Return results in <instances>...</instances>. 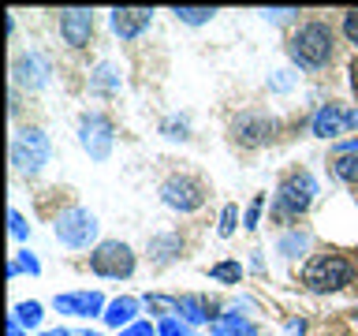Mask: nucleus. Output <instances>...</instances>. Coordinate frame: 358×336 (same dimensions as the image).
Instances as JSON below:
<instances>
[{"mask_svg": "<svg viewBox=\"0 0 358 336\" xmlns=\"http://www.w3.org/2000/svg\"><path fill=\"white\" fill-rule=\"evenodd\" d=\"M220 332H224V336H254L250 321L239 318V314H228V318H220Z\"/></svg>", "mask_w": 358, "mask_h": 336, "instance_id": "obj_22", "label": "nucleus"}, {"mask_svg": "<svg viewBox=\"0 0 358 336\" xmlns=\"http://www.w3.org/2000/svg\"><path fill=\"white\" fill-rule=\"evenodd\" d=\"M310 127H313L317 139H336V134H343V127H347V112L340 105H321L317 112H313Z\"/></svg>", "mask_w": 358, "mask_h": 336, "instance_id": "obj_14", "label": "nucleus"}, {"mask_svg": "<svg viewBox=\"0 0 358 336\" xmlns=\"http://www.w3.org/2000/svg\"><path fill=\"white\" fill-rule=\"evenodd\" d=\"M8 336H27V332H22V325H19L15 318H11V321H8Z\"/></svg>", "mask_w": 358, "mask_h": 336, "instance_id": "obj_36", "label": "nucleus"}, {"mask_svg": "<svg viewBox=\"0 0 358 336\" xmlns=\"http://www.w3.org/2000/svg\"><path fill=\"white\" fill-rule=\"evenodd\" d=\"M52 307L71 318H97V314H105V295L101 291H67V295L52 299Z\"/></svg>", "mask_w": 358, "mask_h": 336, "instance_id": "obj_10", "label": "nucleus"}, {"mask_svg": "<svg viewBox=\"0 0 358 336\" xmlns=\"http://www.w3.org/2000/svg\"><path fill=\"white\" fill-rule=\"evenodd\" d=\"M347 127H358V108L347 112Z\"/></svg>", "mask_w": 358, "mask_h": 336, "instance_id": "obj_39", "label": "nucleus"}, {"mask_svg": "<svg viewBox=\"0 0 358 336\" xmlns=\"http://www.w3.org/2000/svg\"><path fill=\"white\" fill-rule=\"evenodd\" d=\"M11 314H15V321L22 325V329H38V325H41V302H15V310H11Z\"/></svg>", "mask_w": 358, "mask_h": 336, "instance_id": "obj_18", "label": "nucleus"}, {"mask_svg": "<svg viewBox=\"0 0 358 336\" xmlns=\"http://www.w3.org/2000/svg\"><path fill=\"white\" fill-rule=\"evenodd\" d=\"M120 336H157V329H153L150 321H134L131 329H123Z\"/></svg>", "mask_w": 358, "mask_h": 336, "instance_id": "obj_33", "label": "nucleus"}, {"mask_svg": "<svg viewBox=\"0 0 358 336\" xmlns=\"http://www.w3.org/2000/svg\"><path fill=\"white\" fill-rule=\"evenodd\" d=\"M306 243H310V235L306 232H287L284 239H280V254H299V251H306Z\"/></svg>", "mask_w": 358, "mask_h": 336, "instance_id": "obj_24", "label": "nucleus"}, {"mask_svg": "<svg viewBox=\"0 0 358 336\" xmlns=\"http://www.w3.org/2000/svg\"><path fill=\"white\" fill-rule=\"evenodd\" d=\"M313 198H317V179H313V172H291L273 198V213L280 220H295L313 206Z\"/></svg>", "mask_w": 358, "mask_h": 336, "instance_id": "obj_2", "label": "nucleus"}, {"mask_svg": "<svg viewBox=\"0 0 358 336\" xmlns=\"http://www.w3.org/2000/svg\"><path fill=\"white\" fill-rule=\"evenodd\" d=\"M15 262H19L22 269H27V273H30V276H38V273H41V265H38V258H34L30 251H19V258H15Z\"/></svg>", "mask_w": 358, "mask_h": 336, "instance_id": "obj_32", "label": "nucleus"}, {"mask_svg": "<svg viewBox=\"0 0 358 336\" xmlns=\"http://www.w3.org/2000/svg\"><path fill=\"white\" fill-rule=\"evenodd\" d=\"M157 336H190V332H187V321L164 318V321H161V329H157Z\"/></svg>", "mask_w": 358, "mask_h": 336, "instance_id": "obj_30", "label": "nucleus"}, {"mask_svg": "<svg viewBox=\"0 0 358 336\" xmlns=\"http://www.w3.org/2000/svg\"><path fill=\"white\" fill-rule=\"evenodd\" d=\"M287 52L302 71H321V67H329V60H332V27L321 22V19L302 22V27L291 34Z\"/></svg>", "mask_w": 358, "mask_h": 336, "instance_id": "obj_1", "label": "nucleus"}, {"mask_svg": "<svg viewBox=\"0 0 358 336\" xmlns=\"http://www.w3.org/2000/svg\"><path fill=\"white\" fill-rule=\"evenodd\" d=\"M179 314H183V321H190V325L217 318V314H213V302L201 299V295H179Z\"/></svg>", "mask_w": 358, "mask_h": 336, "instance_id": "obj_16", "label": "nucleus"}, {"mask_svg": "<svg viewBox=\"0 0 358 336\" xmlns=\"http://www.w3.org/2000/svg\"><path fill=\"white\" fill-rule=\"evenodd\" d=\"M265 19H273V22H280V19H287V15H299L295 8H273V11H262Z\"/></svg>", "mask_w": 358, "mask_h": 336, "instance_id": "obj_34", "label": "nucleus"}, {"mask_svg": "<svg viewBox=\"0 0 358 336\" xmlns=\"http://www.w3.org/2000/svg\"><path fill=\"white\" fill-rule=\"evenodd\" d=\"M94 235H97V217L83 206H71V209H64L60 217H56V239H60L64 246H71V251L90 246Z\"/></svg>", "mask_w": 358, "mask_h": 336, "instance_id": "obj_6", "label": "nucleus"}, {"mask_svg": "<svg viewBox=\"0 0 358 336\" xmlns=\"http://www.w3.org/2000/svg\"><path fill=\"white\" fill-rule=\"evenodd\" d=\"M209 276H213V280H220V284H239L243 265H239V262H217V265L209 269Z\"/></svg>", "mask_w": 358, "mask_h": 336, "instance_id": "obj_20", "label": "nucleus"}, {"mask_svg": "<svg viewBox=\"0 0 358 336\" xmlns=\"http://www.w3.org/2000/svg\"><path fill=\"white\" fill-rule=\"evenodd\" d=\"M78 142H83V150L94 157V161H105L112 153V120L94 112V116H83L78 123Z\"/></svg>", "mask_w": 358, "mask_h": 336, "instance_id": "obj_9", "label": "nucleus"}, {"mask_svg": "<svg viewBox=\"0 0 358 336\" xmlns=\"http://www.w3.org/2000/svg\"><path fill=\"white\" fill-rule=\"evenodd\" d=\"M235 228H239V206H224V213H220V235H231Z\"/></svg>", "mask_w": 358, "mask_h": 336, "instance_id": "obj_25", "label": "nucleus"}, {"mask_svg": "<svg viewBox=\"0 0 358 336\" xmlns=\"http://www.w3.org/2000/svg\"><path fill=\"white\" fill-rule=\"evenodd\" d=\"M340 153H358V139H351V142H343V146H340Z\"/></svg>", "mask_w": 358, "mask_h": 336, "instance_id": "obj_38", "label": "nucleus"}, {"mask_svg": "<svg viewBox=\"0 0 358 336\" xmlns=\"http://www.w3.org/2000/svg\"><path fill=\"white\" fill-rule=\"evenodd\" d=\"M351 276H355V269L343 254H317V258L306 262V269H302V284H306L310 291H321V295L324 291L347 288Z\"/></svg>", "mask_w": 358, "mask_h": 336, "instance_id": "obj_3", "label": "nucleus"}, {"mask_svg": "<svg viewBox=\"0 0 358 336\" xmlns=\"http://www.w3.org/2000/svg\"><path fill=\"white\" fill-rule=\"evenodd\" d=\"M108 22H112V30H116L123 41H131L153 22V8H112Z\"/></svg>", "mask_w": 358, "mask_h": 336, "instance_id": "obj_13", "label": "nucleus"}, {"mask_svg": "<svg viewBox=\"0 0 358 336\" xmlns=\"http://www.w3.org/2000/svg\"><path fill=\"white\" fill-rule=\"evenodd\" d=\"M332 172L343 179V183H358V153H340L332 161Z\"/></svg>", "mask_w": 358, "mask_h": 336, "instance_id": "obj_19", "label": "nucleus"}, {"mask_svg": "<svg viewBox=\"0 0 358 336\" xmlns=\"http://www.w3.org/2000/svg\"><path fill=\"white\" fill-rule=\"evenodd\" d=\"M101 318H105V325H112V329H131L134 318H138V299H131V295L112 299Z\"/></svg>", "mask_w": 358, "mask_h": 336, "instance_id": "obj_15", "label": "nucleus"}, {"mask_svg": "<svg viewBox=\"0 0 358 336\" xmlns=\"http://www.w3.org/2000/svg\"><path fill=\"white\" fill-rule=\"evenodd\" d=\"M179 22H187V27H201V22H209L217 15V8H176Z\"/></svg>", "mask_w": 358, "mask_h": 336, "instance_id": "obj_21", "label": "nucleus"}, {"mask_svg": "<svg viewBox=\"0 0 358 336\" xmlns=\"http://www.w3.org/2000/svg\"><path fill=\"white\" fill-rule=\"evenodd\" d=\"M217 336H224V332H217Z\"/></svg>", "mask_w": 358, "mask_h": 336, "instance_id": "obj_42", "label": "nucleus"}, {"mask_svg": "<svg viewBox=\"0 0 358 336\" xmlns=\"http://www.w3.org/2000/svg\"><path fill=\"white\" fill-rule=\"evenodd\" d=\"M60 34H64L67 45L83 49L90 41V34H94V11L90 8H64L60 11Z\"/></svg>", "mask_w": 358, "mask_h": 336, "instance_id": "obj_12", "label": "nucleus"}, {"mask_svg": "<svg viewBox=\"0 0 358 336\" xmlns=\"http://www.w3.org/2000/svg\"><path fill=\"white\" fill-rule=\"evenodd\" d=\"M343 38L351 41V45H358V8L343 11Z\"/></svg>", "mask_w": 358, "mask_h": 336, "instance_id": "obj_28", "label": "nucleus"}, {"mask_svg": "<svg viewBox=\"0 0 358 336\" xmlns=\"http://www.w3.org/2000/svg\"><path fill=\"white\" fill-rule=\"evenodd\" d=\"M71 336H101V332H90V329H78V332H71Z\"/></svg>", "mask_w": 358, "mask_h": 336, "instance_id": "obj_41", "label": "nucleus"}, {"mask_svg": "<svg viewBox=\"0 0 358 336\" xmlns=\"http://www.w3.org/2000/svg\"><path fill=\"white\" fill-rule=\"evenodd\" d=\"M302 332H306V321L291 318V321H287V336H302Z\"/></svg>", "mask_w": 358, "mask_h": 336, "instance_id": "obj_35", "label": "nucleus"}, {"mask_svg": "<svg viewBox=\"0 0 358 336\" xmlns=\"http://www.w3.org/2000/svg\"><path fill=\"white\" fill-rule=\"evenodd\" d=\"M168 139H187V120H164L161 123Z\"/></svg>", "mask_w": 358, "mask_h": 336, "instance_id": "obj_31", "label": "nucleus"}, {"mask_svg": "<svg viewBox=\"0 0 358 336\" xmlns=\"http://www.w3.org/2000/svg\"><path fill=\"white\" fill-rule=\"evenodd\" d=\"M183 251V239L179 235H153L150 239V254H153V262H172V258Z\"/></svg>", "mask_w": 358, "mask_h": 336, "instance_id": "obj_17", "label": "nucleus"}, {"mask_svg": "<svg viewBox=\"0 0 358 336\" xmlns=\"http://www.w3.org/2000/svg\"><path fill=\"white\" fill-rule=\"evenodd\" d=\"M49 153H52L49 134L38 131V127H22L15 139H11V164H15V172H22V176L41 172V168L49 164Z\"/></svg>", "mask_w": 358, "mask_h": 336, "instance_id": "obj_4", "label": "nucleus"}, {"mask_svg": "<svg viewBox=\"0 0 358 336\" xmlns=\"http://www.w3.org/2000/svg\"><path fill=\"white\" fill-rule=\"evenodd\" d=\"M161 198H164V206H172L179 213H194L206 202V187L194 176H172L161 183Z\"/></svg>", "mask_w": 358, "mask_h": 336, "instance_id": "obj_8", "label": "nucleus"}, {"mask_svg": "<svg viewBox=\"0 0 358 336\" xmlns=\"http://www.w3.org/2000/svg\"><path fill=\"white\" fill-rule=\"evenodd\" d=\"M94 90H120V75L112 64H101L94 71Z\"/></svg>", "mask_w": 358, "mask_h": 336, "instance_id": "obj_23", "label": "nucleus"}, {"mask_svg": "<svg viewBox=\"0 0 358 336\" xmlns=\"http://www.w3.org/2000/svg\"><path fill=\"white\" fill-rule=\"evenodd\" d=\"M351 86H355V94H358V56L351 60Z\"/></svg>", "mask_w": 358, "mask_h": 336, "instance_id": "obj_37", "label": "nucleus"}, {"mask_svg": "<svg viewBox=\"0 0 358 336\" xmlns=\"http://www.w3.org/2000/svg\"><path fill=\"white\" fill-rule=\"evenodd\" d=\"M90 269L97 276H108V280H120V276H131L134 273V251L120 239H105L90 254Z\"/></svg>", "mask_w": 358, "mask_h": 336, "instance_id": "obj_7", "label": "nucleus"}, {"mask_svg": "<svg viewBox=\"0 0 358 336\" xmlns=\"http://www.w3.org/2000/svg\"><path fill=\"white\" fill-rule=\"evenodd\" d=\"M145 302H150L153 310H161V314H179V299H168V295H145Z\"/></svg>", "mask_w": 358, "mask_h": 336, "instance_id": "obj_29", "label": "nucleus"}, {"mask_svg": "<svg viewBox=\"0 0 358 336\" xmlns=\"http://www.w3.org/2000/svg\"><path fill=\"white\" fill-rule=\"evenodd\" d=\"M254 336H257V332H254Z\"/></svg>", "mask_w": 358, "mask_h": 336, "instance_id": "obj_43", "label": "nucleus"}, {"mask_svg": "<svg viewBox=\"0 0 358 336\" xmlns=\"http://www.w3.org/2000/svg\"><path fill=\"white\" fill-rule=\"evenodd\" d=\"M11 78L15 86H27V90H41L49 83V60L41 52H22L15 64H11Z\"/></svg>", "mask_w": 358, "mask_h": 336, "instance_id": "obj_11", "label": "nucleus"}, {"mask_svg": "<svg viewBox=\"0 0 358 336\" xmlns=\"http://www.w3.org/2000/svg\"><path fill=\"white\" fill-rule=\"evenodd\" d=\"M41 336H71L67 329H49V332H41Z\"/></svg>", "mask_w": 358, "mask_h": 336, "instance_id": "obj_40", "label": "nucleus"}, {"mask_svg": "<svg viewBox=\"0 0 358 336\" xmlns=\"http://www.w3.org/2000/svg\"><path fill=\"white\" fill-rule=\"evenodd\" d=\"M262 209H265V198H262V195H257V198L250 202V209H246V217H243V220H246V224H243V228H250V232H254V228H257V224H262Z\"/></svg>", "mask_w": 358, "mask_h": 336, "instance_id": "obj_26", "label": "nucleus"}, {"mask_svg": "<svg viewBox=\"0 0 358 336\" xmlns=\"http://www.w3.org/2000/svg\"><path fill=\"white\" fill-rule=\"evenodd\" d=\"M231 139L246 146V150H257V146H268L276 139V120L268 116L265 108H246L235 116L231 123Z\"/></svg>", "mask_w": 358, "mask_h": 336, "instance_id": "obj_5", "label": "nucleus"}, {"mask_svg": "<svg viewBox=\"0 0 358 336\" xmlns=\"http://www.w3.org/2000/svg\"><path fill=\"white\" fill-rule=\"evenodd\" d=\"M8 224H11V235H15V239H27V235H30V224H27V217H22L19 209L8 213Z\"/></svg>", "mask_w": 358, "mask_h": 336, "instance_id": "obj_27", "label": "nucleus"}]
</instances>
